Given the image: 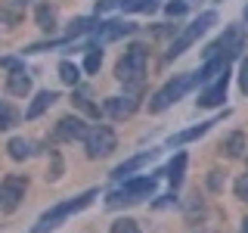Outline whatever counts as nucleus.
<instances>
[{
    "label": "nucleus",
    "mask_w": 248,
    "mask_h": 233,
    "mask_svg": "<svg viewBox=\"0 0 248 233\" xmlns=\"http://www.w3.org/2000/svg\"><path fill=\"white\" fill-rule=\"evenodd\" d=\"M93 199H96V190H87V193H81V196H75V199L56 202L50 212H44L41 217H37V224L31 227V233H50L53 227H59V224H65L72 215H78L81 208H87Z\"/></svg>",
    "instance_id": "1"
},
{
    "label": "nucleus",
    "mask_w": 248,
    "mask_h": 233,
    "mask_svg": "<svg viewBox=\"0 0 248 233\" xmlns=\"http://www.w3.org/2000/svg\"><path fill=\"white\" fill-rule=\"evenodd\" d=\"M192 84H199L196 81V75H174L170 78V81L165 84V87H158L152 93V100H149V112H165L168 106H174L177 100H183L186 93L192 90Z\"/></svg>",
    "instance_id": "2"
},
{
    "label": "nucleus",
    "mask_w": 248,
    "mask_h": 233,
    "mask_svg": "<svg viewBox=\"0 0 248 233\" xmlns=\"http://www.w3.org/2000/svg\"><path fill=\"white\" fill-rule=\"evenodd\" d=\"M155 193V177H127L124 186H118L115 193H108L106 205L118 208V205H130V202H143Z\"/></svg>",
    "instance_id": "3"
},
{
    "label": "nucleus",
    "mask_w": 248,
    "mask_h": 233,
    "mask_svg": "<svg viewBox=\"0 0 248 233\" xmlns=\"http://www.w3.org/2000/svg\"><path fill=\"white\" fill-rule=\"evenodd\" d=\"M146 75V47L143 44H130L127 50H124V56L118 59V66H115V78H118L121 84H137L143 81Z\"/></svg>",
    "instance_id": "4"
},
{
    "label": "nucleus",
    "mask_w": 248,
    "mask_h": 233,
    "mask_svg": "<svg viewBox=\"0 0 248 233\" xmlns=\"http://www.w3.org/2000/svg\"><path fill=\"white\" fill-rule=\"evenodd\" d=\"M214 22H217V13H211V10H208V13H202L199 19H192V25L186 28L183 34H177V41L170 44V50H168V59H177V56H183V53L189 50V47L196 44L199 37H202L208 28L214 25Z\"/></svg>",
    "instance_id": "5"
},
{
    "label": "nucleus",
    "mask_w": 248,
    "mask_h": 233,
    "mask_svg": "<svg viewBox=\"0 0 248 233\" xmlns=\"http://www.w3.org/2000/svg\"><path fill=\"white\" fill-rule=\"evenodd\" d=\"M242 50H245V31L239 25H232L205 50V59H217V56H220V59H232V56H239Z\"/></svg>",
    "instance_id": "6"
},
{
    "label": "nucleus",
    "mask_w": 248,
    "mask_h": 233,
    "mask_svg": "<svg viewBox=\"0 0 248 233\" xmlns=\"http://www.w3.org/2000/svg\"><path fill=\"white\" fill-rule=\"evenodd\" d=\"M84 146H87V155H90V159H106V155L115 152V146H118V137H115L112 128H106V124H96V128L87 131V137H84Z\"/></svg>",
    "instance_id": "7"
},
{
    "label": "nucleus",
    "mask_w": 248,
    "mask_h": 233,
    "mask_svg": "<svg viewBox=\"0 0 248 233\" xmlns=\"http://www.w3.org/2000/svg\"><path fill=\"white\" fill-rule=\"evenodd\" d=\"M25 190H28L25 174H6L0 181V212H6V215L16 212L19 202L25 199Z\"/></svg>",
    "instance_id": "8"
},
{
    "label": "nucleus",
    "mask_w": 248,
    "mask_h": 233,
    "mask_svg": "<svg viewBox=\"0 0 248 233\" xmlns=\"http://www.w3.org/2000/svg\"><path fill=\"white\" fill-rule=\"evenodd\" d=\"M137 106H140L137 97H108L103 103V112L108 118H115V121H124V118H130V115L137 112Z\"/></svg>",
    "instance_id": "9"
},
{
    "label": "nucleus",
    "mask_w": 248,
    "mask_h": 233,
    "mask_svg": "<svg viewBox=\"0 0 248 233\" xmlns=\"http://www.w3.org/2000/svg\"><path fill=\"white\" fill-rule=\"evenodd\" d=\"M137 25L134 22H99V28L93 31V37H96V44H108V41H118V37H127L134 34Z\"/></svg>",
    "instance_id": "10"
},
{
    "label": "nucleus",
    "mask_w": 248,
    "mask_h": 233,
    "mask_svg": "<svg viewBox=\"0 0 248 233\" xmlns=\"http://www.w3.org/2000/svg\"><path fill=\"white\" fill-rule=\"evenodd\" d=\"M227 84H230V72L223 75L220 81L208 84V87L199 93V106H202V109H214V106H220L223 100H227Z\"/></svg>",
    "instance_id": "11"
},
{
    "label": "nucleus",
    "mask_w": 248,
    "mask_h": 233,
    "mask_svg": "<svg viewBox=\"0 0 248 233\" xmlns=\"http://www.w3.org/2000/svg\"><path fill=\"white\" fill-rule=\"evenodd\" d=\"M87 124H84V118H78V115H65V118L56 121V137L59 140H84L87 137Z\"/></svg>",
    "instance_id": "12"
},
{
    "label": "nucleus",
    "mask_w": 248,
    "mask_h": 233,
    "mask_svg": "<svg viewBox=\"0 0 248 233\" xmlns=\"http://www.w3.org/2000/svg\"><path fill=\"white\" fill-rule=\"evenodd\" d=\"M152 159H155V150H149V152H140V155H134V159L121 162V165L112 171V181H124V177H130L134 171H140L143 165H149Z\"/></svg>",
    "instance_id": "13"
},
{
    "label": "nucleus",
    "mask_w": 248,
    "mask_h": 233,
    "mask_svg": "<svg viewBox=\"0 0 248 233\" xmlns=\"http://www.w3.org/2000/svg\"><path fill=\"white\" fill-rule=\"evenodd\" d=\"M245 150H248L245 131H232V134H227L220 140V152L227 155V159H239V155H245Z\"/></svg>",
    "instance_id": "14"
},
{
    "label": "nucleus",
    "mask_w": 248,
    "mask_h": 233,
    "mask_svg": "<svg viewBox=\"0 0 248 233\" xmlns=\"http://www.w3.org/2000/svg\"><path fill=\"white\" fill-rule=\"evenodd\" d=\"M56 100H59V93H56V90H41L34 100H31V106L25 109V118H28V121L41 118V115H44V112H46V109H50L53 103H56Z\"/></svg>",
    "instance_id": "15"
},
{
    "label": "nucleus",
    "mask_w": 248,
    "mask_h": 233,
    "mask_svg": "<svg viewBox=\"0 0 248 233\" xmlns=\"http://www.w3.org/2000/svg\"><path fill=\"white\" fill-rule=\"evenodd\" d=\"M6 90L13 93V97H28L31 93V75L25 68H16V72L6 75Z\"/></svg>",
    "instance_id": "16"
},
{
    "label": "nucleus",
    "mask_w": 248,
    "mask_h": 233,
    "mask_svg": "<svg viewBox=\"0 0 248 233\" xmlns=\"http://www.w3.org/2000/svg\"><path fill=\"white\" fill-rule=\"evenodd\" d=\"M214 124H217V118L214 121H202V124H196V128H189V131H180V134H174L168 140V146H180V143H189V140H196V137H205Z\"/></svg>",
    "instance_id": "17"
},
{
    "label": "nucleus",
    "mask_w": 248,
    "mask_h": 233,
    "mask_svg": "<svg viewBox=\"0 0 248 233\" xmlns=\"http://www.w3.org/2000/svg\"><path fill=\"white\" fill-rule=\"evenodd\" d=\"M186 162H189V159H186V152H177L174 159H170V165H168V171H165V174H168V181H170V186H180V183H183Z\"/></svg>",
    "instance_id": "18"
},
{
    "label": "nucleus",
    "mask_w": 248,
    "mask_h": 233,
    "mask_svg": "<svg viewBox=\"0 0 248 233\" xmlns=\"http://www.w3.org/2000/svg\"><path fill=\"white\" fill-rule=\"evenodd\" d=\"M6 152H10V159H16V162H25L28 155L34 152V146H31L25 137H13L10 143H6Z\"/></svg>",
    "instance_id": "19"
},
{
    "label": "nucleus",
    "mask_w": 248,
    "mask_h": 233,
    "mask_svg": "<svg viewBox=\"0 0 248 233\" xmlns=\"http://www.w3.org/2000/svg\"><path fill=\"white\" fill-rule=\"evenodd\" d=\"M34 19H37V25H41L44 31H53L56 28V10H53L50 3H41L34 10Z\"/></svg>",
    "instance_id": "20"
},
{
    "label": "nucleus",
    "mask_w": 248,
    "mask_h": 233,
    "mask_svg": "<svg viewBox=\"0 0 248 233\" xmlns=\"http://www.w3.org/2000/svg\"><path fill=\"white\" fill-rule=\"evenodd\" d=\"M99 22L87 19V16H78V19L68 22V37H78V34H87V31H96Z\"/></svg>",
    "instance_id": "21"
},
{
    "label": "nucleus",
    "mask_w": 248,
    "mask_h": 233,
    "mask_svg": "<svg viewBox=\"0 0 248 233\" xmlns=\"http://www.w3.org/2000/svg\"><path fill=\"white\" fill-rule=\"evenodd\" d=\"M99 66H103V50L87 47V56H84V72H87V75H96Z\"/></svg>",
    "instance_id": "22"
},
{
    "label": "nucleus",
    "mask_w": 248,
    "mask_h": 233,
    "mask_svg": "<svg viewBox=\"0 0 248 233\" xmlns=\"http://www.w3.org/2000/svg\"><path fill=\"white\" fill-rule=\"evenodd\" d=\"M16 124H19V112L10 103H0V131H10Z\"/></svg>",
    "instance_id": "23"
},
{
    "label": "nucleus",
    "mask_w": 248,
    "mask_h": 233,
    "mask_svg": "<svg viewBox=\"0 0 248 233\" xmlns=\"http://www.w3.org/2000/svg\"><path fill=\"white\" fill-rule=\"evenodd\" d=\"M59 78H62L65 84H78V81H81V68H78L75 62L62 59V62H59Z\"/></svg>",
    "instance_id": "24"
},
{
    "label": "nucleus",
    "mask_w": 248,
    "mask_h": 233,
    "mask_svg": "<svg viewBox=\"0 0 248 233\" xmlns=\"http://www.w3.org/2000/svg\"><path fill=\"white\" fill-rule=\"evenodd\" d=\"M124 10L127 13H155L158 0H124Z\"/></svg>",
    "instance_id": "25"
},
{
    "label": "nucleus",
    "mask_w": 248,
    "mask_h": 233,
    "mask_svg": "<svg viewBox=\"0 0 248 233\" xmlns=\"http://www.w3.org/2000/svg\"><path fill=\"white\" fill-rule=\"evenodd\" d=\"M72 106H78L84 115H90V118H99V109L90 103V97H84V93H75L72 97Z\"/></svg>",
    "instance_id": "26"
},
{
    "label": "nucleus",
    "mask_w": 248,
    "mask_h": 233,
    "mask_svg": "<svg viewBox=\"0 0 248 233\" xmlns=\"http://www.w3.org/2000/svg\"><path fill=\"white\" fill-rule=\"evenodd\" d=\"M186 10H189V0H170V3H165V13L170 16V19H177V16H183Z\"/></svg>",
    "instance_id": "27"
},
{
    "label": "nucleus",
    "mask_w": 248,
    "mask_h": 233,
    "mask_svg": "<svg viewBox=\"0 0 248 233\" xmlns=\"http://www.w3.org/2000/svg\"><path fill=\"white\" fill-rule=\"evenodd\" d=\"M112 233H137V221H130V217H118V221L112 224Z\"/></svg>",
    "instance_id": "28"
},
{
    "label": "nucleus",
    "mask_w": 248,
    "mask_h": 233,
    "mask_svg": "<svg viewBox=\"0 0 248 233\" xmlns=\"http://www.w3.org/2000/svg\"><path fill=\"white\" fill-rule=\"evenodd\" d=\"M112 10H124V0H96V16L112 13Z\"/></svg>",
    "instance_id": "29"
},
{
    "label": "nucleus",
    "mask_w": 248,
    "mask_h": 233,
    "mask_svg": "<svg viewBox=\"0 0 248 233\" xmlns=\"http://www.w3.org/2000/svg\"><path fill=\"white\" fill-rule=\"evenodd\" d=\"M59 177H62V159H59V152H53V165L46 171V181H59Z\"/></svg>",
    "instance_id": "30"
},
{
    "label": "nucleus",
    "mask_w": 248,
    "mask_h": 233,
    "mask_svg": "<svg viewBox=\"0 0 248 233\" xmlns=\"http://www.w3.org/2000/svg\"><path fill=\"white\" fill-rule=\"evenodd\" d=\"M239 90L248 93V56L242 59V66H239Z\"/></svg>",
    "instance_id": "31"
},
{
    "label": "nucleus",
    "mask_w": 248,
    "mask_h": 233,
    "mask_svg": "<svg viewBox=\"0 0 248 233\" xmlns=\"http://www.w3.org/2000/svg\"><path fill=\"white\" fill-rule=\"evenodd\" d=\"M236 196L242 199V202H248V174H245V177H239V181H236Z\"/></svg>",
    "instance_id": "32"
},
{
    "label": "nucleus",
    "mask_w": 248,
    "mask_h": 233,
    "mask_svg": "<svg viewBox=\"0 0 248 233\" xmlns=\"http://www.w3.org/2000/svg\"><path fill=\"white\" fill-rule=\"evenodd\" d=\"M0 68H6V72H16V68H22V62L13 59V56H3V59H0Z\"/></svg>",
    "instance_id": "33"
},
{
    "label": "nucleus",
    "mask_w": 248,
    "mask_h": 233,
    "mask_svg": "<svg viewBox=\"0 0 248 233\" xmlns=\"http://www.w3.org/2000/svg\"><path fill=\"white\" fill-rule=\"evenodd\" d=\"M16 22H19V19H16V16H10L6 10H0V28H13Z\"/></svg>",
    "instance_id": "34"
},
{
    "label": "nucleus",
    "mask_w": 248,
    "mask_h": 233,
    "mask_svg": "<svg viewBox=\"0 0 248 233\" xmlns=\"http://www.w3.org/2000/svg\"><path fill=\"white\" fill-rule=\"evenodd\" d=\"M208 183H211V190H220V171H211V177H208Z\"/></svg>",
    "instance_id": "35"
},
{
    "label": "nucleus",
    "mask_w": 248,
    "mask_h": 233,
    "mask_svg": "<svg viewBox=\"0 0 248 233\" xmlns=\"http://www.w3.org/2000/svg\"><path fill=\"white\" fill-rule=\"evenodd\" d=\"M242 233H248V217H245V221H242Z\"/></svg>",
    "instance_id": "36"
},
{
    "label": "nucleus",
    "mask_w": 248,
    "mask_h": 233,
    "mask_svg": "<svg viewBox=\"0 0 248 233\" xmlns=\"http://www.w3.org/2000/svg\"><path fill=\"white\" fill-rule=\"evenodd\" d=\"M16 3H22V6H25V3H31V0H16Z\"/></svg>",
    "instance_id": "37"
},
{
    "label": "nucleus",
    "mask_w": 248,
    "mask_h": 233,
    "mask_svg": "<svg viewBox=\"0 0 248 233\" xmlns=\"http://www.w3.org/2000/svg\"><path fill=\"white\" fill-rule=\"evenodd\" d=\"M245 22H248V6H245Z\"/></svg>",
    "instance_id": "38"
}]
</instances>
